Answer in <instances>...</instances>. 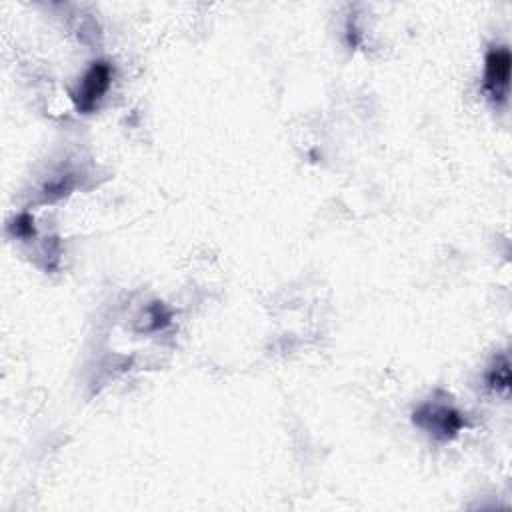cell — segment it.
I'll return each instance as SVG.
<instances>
[{"instance_id":"1","label":"cell","mask_w":512,"mask_h":512,"mask_svg":"<svg viewBox=\"0 0 512 512\" xmlns=\"http://www.w3.org/2000/svg\"><path fill=\"white\" fill-rule=\"evenodd\" d=\"M510 50L506 46L490 48L484 60V90L494 104L506 102L510 88Z\"/></svg>"},{"instance_id":"2","label":"cell","mask_w":512,"mask_h":512,"mask_svg":"<svg viewBox=\"0 0 512 512\" xmlns=\"http://www.w3.org/2000/svg\"><path fill=\"white\" fill-rule=\"evenodd\" d=\"M414 424L438 438H452L462 430L464 418L452 406L426 402L414 412Z\"/></svg>"},{"instance_id":"3","label":"cell","mask_w":512,"mask_h":512,"mask_svg":"<svg viewBox=\"0 0 512 512\" xmlns=\"http://www.w3.org/2000/svg\"><path fill=\"white\" fill-rule=\"evenodd\" d=\"M110 78H112L110 66L106 62H94L90 70L84 74V78L80 80L78 88L72 92V100L76 108L80 112H92L98 106L100 98L106 94L110 86Z\"/></svg>"},{"instance_id":"4","label":"cell","mask_w":512,"mask_h":512,"mask_svg":"<svg viewBox=\"0 0 512 512\" xmlns=\"http://www.w3.org/2000/svg\"><path fill=\"white\" fill-rule=\"evenodd\" d=\"M486 380H488V386L492 388V390H508L510 388V364H508V356L506 354H502L500 358H496V362H494V366L490 368V372H488V376H486Z\"/></svg>"},{"instance_id":"5","label":"cell","mask_w":512,"mask_h":512,"mask_svg":"<svg viewBox=\"0 0 512 512\" xmlns=\"http://www.w3.org/2000/svg\"><path fill=\"white\" fill-rule=\"evenodd\" d=\"M30 224H32L30 216H28V214H22V216L16 220V232H18L20 236H26V234H30V232L34 230Z\"/></svg>"}]
</instances>
